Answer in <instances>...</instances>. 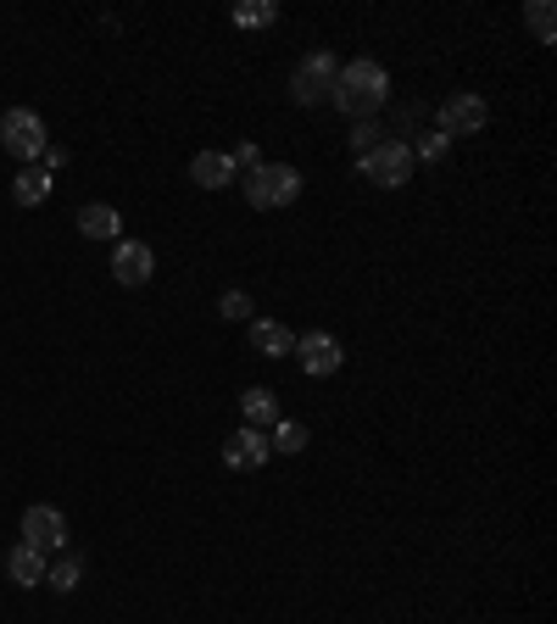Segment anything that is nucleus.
<instances>
[{
    "label": "nucleus",
    "mask_w": 557,
    "mask_h": 624,
    "mask_svg": "<svg viewBox=\"0 0 557 624\" xmlns=\"http://www.w3.org/2000/svg\"><path fill=\"white\" fill-rule=\"evenodd\" d=\"M23 547H34V552H62L67 547V518L56 513V507H29L23 513Z\"/></svg>",
    "instance_id": "0eeeda50"
},
{
    "label": "nucleus",
    "mask_w": 557,
    "mask_h": 624,
    "mask_svg": "<svg viewBox=\"0 0 557 624\" xmlns=\"http://www.w3.org/2000/svg\"><path fill=\"white\" fill-rule=\"evenodd\" d=\"M218 313H223L229 324H251V318H256V307H251V296H245V291H229V296L218 302Z\"/></svg>",
    "instance_id": "412c9836"
},
{
    "label": "nucleus",
    "mask_w": 557,
    "mask_h": 624,
    "mask_svg": "<svg viewBox=\"0 0 557 624\" xmlns=\"http://www.w3.org/2000/svg\"><path fill=\"white\" fill-rule=\"evenodd\" d=\"M240 190L256 212H278L302 196V173L291 162H256L251 173H240Z\"/></svg>",
    "instance_id": "f03ea898"
},
{
    "label": "nucleus",
    "mask_w": 557,
    "mask_h": 624,
    "mask_svg": "<svg viewBox=\"0 0 557 624\" xmlns=\"http://www.w3.org/2000/svg\"><path fill=\"white\" fill-rule=\"evenodd\" d=\"M0 145H7L23 167H34V162L51 151V140H45V118H40L34 107H12L7 118H0Z\"/></svg>",
    "instance_id": "7ed1b4c3"
},
{
    "label": "nucleus",
    "mask_w": 557,
    "mask_h": 624,
    "mask_svg": "<svg viewBox=\"0 0 557 624\" xmlns=\"http://www.w3.org/2000/svg\"><path fill=\"white\" fill-rule=\"evenodd\" d=\"M267 446H273V452H285V458H302V452H307V424L278 418V424H273V435H267Z\"/></svg>",
    "instance_id": "f3484780"
},
{
    "label": "nucleus",
    "mask_w": 557,
    "mask_h": 624,
    "mask_svg": "<svg viewBox=\"0 0 557 624\" xmlns=\"http://www.w3.org/2000/svg\"><path fill=\"white\" fill-rule=\"evenodd\" d=\"M78 234H84V240H123V218H118V207H107V201L78 207Z\"/></svg>",
    "instance_id": "ddd939ff"
},
{
    "label": "nucleus",
    "mask_w": 557,
    "mask_h": 624,
    "mask_svg": "<svg viewBox=\"0 0 557 624\" xmlns=\"http://www.w3.org/2000/svg\"><path fill=\"white\" fill-rule=\"evenodd\" d=\"M491 123V107L480 96H446L440 101V134L457 140V134H480Z\"/></svg>",
    "instance_id": "6e6552de"
},
{
    "label": "nucleus",
    "mask_w": 557,
    "mask_h": 624,
    "mask_svg": "<svg viewBox=\"0 0 557 624\" xmlns=\"http://www.w3.org/2000/svg\"><path fill=\"white\" fill-rule=\"evenodd\" d=\"M156 274V251L145 245V240H118V251H112V280L118 285H145Z\"/></svg>",
    "instance_id": "9d476101"
},
{
    "label": "nucleus",
    "mask_w": 557,
    "mask_h": 624,
    "mask_svg": "<svg viewBox=\"0 0 557 624\" xmlns=\"http://www.w3.org/2000/svg\"><path fill=\"white\" fill-rule=\"evenodd\" d=\"M12 196H18V207H40V201H51V173L34 162V167H23L18 178H12Z\"/></svg>",
    "instance_id": "dca6fc26"
},
{
    "label": "nucleus",
    "mask_w": 557,
    "mask_h": 624,
    "mask_svg": "<svg viewBox=\"0 0 557 624\" xmlns=\"http://www.w3.org/2000/svg\"><path fill=\"white\" fill-rule=\"evenodd\" d=\"M335 78H340V62H335L329 51H313V56L296 67V78H291V96H296L302 107H324V101L335 96Z\"/></svg>",
    "instance_id": "39448f33"
},
{
    "label": "nucleus",
    "mask_w": 557,
    "mask_h": 624,
    "mask_svg": "<svg viewBox=\"0 0 557 624\" xmlns=\"http://www.w3.org/2000/svg\"><path fill=\"white\" fill-rule=\"evenodd\" d=\"M385 140H391V134H385L380 123H357V129H351V151H357V156H368V151L385 145Z\"/></svg>",
    "instance_id": "4be33fe9"
},
{
    "label": "nucleus",
    "mask_w": 557,
    "mask_h": 624,
    "mask_svg": "<svg viewBox=\"0 0 557 624\" xmlns=\"http://www.w3.org/2000/svg\"><path fill=\"white\" fill-rule=\"evenodd\" d=\"M234 162H229V151H201L196 162H190V185H201V190H223V185H234Z\"/></svg>",
    "instance_id": "f8f14e48"
},
{
    "label": "nucleus",
    "mask_w": 557,
    "mask_h": 624,
    "mask_svg": "<svg viewBox=\"0 0 557 624\" xmlns=\"http://www.w3.org/2000/svg\"><path fill=\"white\" fill-rule=\"evenodd\" d=\"M78 580H84V563L78 558H56V569L45 574V585H56V591H78Z\"/></svg>",
    "instance_id": "aec40b11"
},
{
    "label": "nucleus",
    "mask_w": 557,
    "mask_h": 624,
    "mask_svg": "<svg viewBox=\"0 0 557 624\" xmlns=\"http://www.w3.org/2000/svg\"><path fill=\"white\" fill-rule=\"evenodd\" d=\"M7 574H12L18 585H45L51 563H45V552H34V547H12V552H7Z\"/></svg>",
    "instance_id": "4468645a"
},
{
    "label": "nucleus",
    "mask_w": 557,
    "mask_h": 624,
    "mask_svg": "<svg viewBox=\"0 0 557 624\" xmlns=\"http://www.w3.org/2000/svg\"><path fill=\"white\" fill-rule=\"evenodd\" d=\"M240 413H245L251 429H273V424H278V396L262 391V385H251V391L240 396Z\"/></svg>",
    "instance_id": "2eb2a0df"
},
{
    "label": "nucleus",
    "mask_w": 557,
    "mask_h": 624,
    "mask_svg": "<svg viewBox=\"0 0 557 624\" xmlns=\"http://www.w3.org/2000/svg\"><path fill=\"white\" fill-rule=\"evenodd\" d=\"M524 23H529V34H535L540 45L557 40V12H551V0H529V7H524Z\"/></svg>",
    "instance_id": "a211bd4d"
},
{
    "label": "nucleus",
    "mask_w": 557,
    "mask_h": 624,
    "mask_svg": "<svg viewBox=\"0 0 557 624\" xmlns=\"http://www.w3.org/2000/svg\"><path fill=\"white\" fill-rule=\"evenodd\" d=\"M291 357H302V369H307L313 380H329V374H340V363H346V346H340L335 335L313 329V335H302V340H296V351H291Z\"/></svg>",
    "instance_id": "423d86ee"
},
{
    "label": "nucleus",
    "mask_w": 557,
    "mask_h": 624,
    "mask_svg": "<svg viewBox=\"0 0 557 624\" xmlns=\"http://www.w3.org/2000/svg\"><path fill=\"white\" fill-rule=\"evenodd\" d=\"M251 351H262V357H291V351H296V329L278 324V318H251Z\"/></svg>",
    "instance_id": "9b49d317"
},
{
    "label": "nucleus",
    "mask_w": 557,
    "mask_h": 624,
    "mask_svg": "<svg viewBox=\"0 0 557 624\" xmlns=\"http://www.w3.org/2000/svg\"><path fill=\"white\" fill-rule=\"evenodd\" d=\"M385 101H391V73H385L374 56H357V62L340 67L329 107H340V112L357 118V123H374V118L385 112Z\"/></svg>",
    "instance_id": "f257e3e1"
},
{
    "label": "nucleus",
    "mask_w": 557,
    "mask_h": 624,
    "mask_svg": "<svg viewBox=\"0 0 557 624\" xmlns=\"http://www.w3.org/2000/svg\"><path fill=\"white\" fill-rule=\"evenodd\" d=\"M273 458V446H267V429H234L229 440H223V463L234 469V474H251V469H262Z\"/></svg>",
    "instance_id": "1a4fd4ad"
},
{
    "label": "nucleus",
    "mask_w": 557,
    "mask_h": 624,
    "mask_svg": "<svg viewBox=\"0 0 557 624\" xmlns=\"http://www.w3.org/2000/svg\"><path fill=\"white\" fill-rule=\"evenodd\" d=\"M407 151H413V162H418V156H424V162H440V156L451 151V140H446L440 129H429V134H424L418 145H407Z\"/></svg>",
    "instance_id": "5701e85b"
},
{
    "label": "nucleus",
    "mask_w": 557,
    "mask_h": 624,
    "mask_svg": "<svg viewBox=\"0 0 557 624\" xmlns=\"http://www.w3.org/2000/svg\"><path fill=\"white\" fill-rule=\"evenodd\" d=\"M234 23H240V29H273V23H278V7H273V0H240V7H234Z\"/></svg>",
    "instance_id": "6ab92c4d"
},
{
    "label": "nucleus",
    "mask_w": 557,
    "mask_h": 624,
    "mask_svg": "<svg viewBox=\"0 0 557 624\" xmlns=\"http://www.w3.org/2000/svg\"><path fill=\"white\" fill-rule=\"evenodd\" d=\"M357 173L368 178V185H380V190H402L407 178H413V151L402 140H385V145H374L368 156H357Z\"/></svg>",
    "instance_id": "20e7f679"
}]
</instances>
